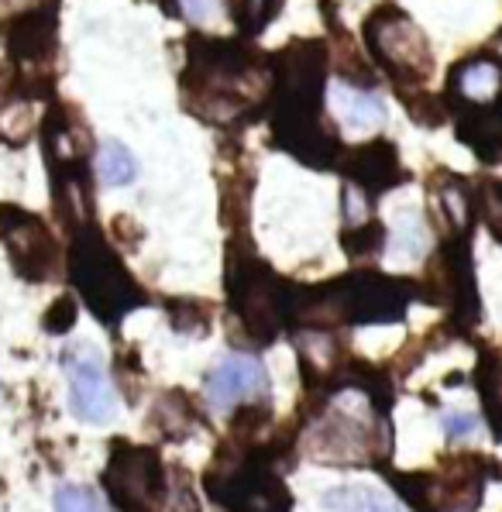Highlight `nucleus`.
<instances>
[{
	"label": "nucleus",
	"instance_id": "nucleus-28",
	"mask_svg": "<svg viewBox=\"0 0 502 512\" xmlns=\"http://www.w3.org/2000/svg\"><path fill=\"white\" fill-rule=\"evenodd\" d=\"M396 248L410 258H420L427 248V231H423V220L417 214H403L396 224Z\"/></svg>",
	"mask_w": 502,
	"mask_h": 512
},
{
	"label": "nucleus",
	"instance_id": "nucleus-2",
	"mask_svg": "<svg viewBox=\"0 0 502 512\" xmlns=\"http://www.w3.org/2000/svg\"><path fill=\"white\" fill-rule=\"evenodd\" d=\"M272 93V59L248 38L227 42L190 35L183 66V107L207 124H248Z\"/></svg>",
	"mask_w": 502,
	"mask_h": 512
},
{
	"label": "nucleus",
	"instance_id": "nucleus-6",
	"mask_svg": "<svg viewBox=\"0 0 502 512\" xmlns=\"http://www.w3.org/2000/svg\"><path fill=\"white\" fill-rule=\"evenodd\" d=\"M365 49L392 76L399 93H413L434 73V52L417 21L399 4H379L365 18Z\"/></svg>",
	"mask_w": 502,
	"mask_h": 512
},
{
	"label": "nucleus",
	"instance_id": "nucleus-15",
	"mask_svg": "<svg viewBox=\"0 0 502 512\" xmlns=\"http://www.w3.org/2000/svg\"><path fill=\"white\" fill-rule=\"evenodd\" d=\"M502 93V59L492 52L468 55L447 73V107L458 114L468 107H482L499 100Z\"/></svg>",
	"mask_w": 502,
	"mask_h": 512
},
{
	"label": "nucleus",
	"instance_id": "nucleus-27",
	"mask_svg": "<svg viewBox=\"0 0 502 512\" xmlns=\"http://www.w3.org/2000/svg\"><path fill=\"white\" fill-rule=\"evenodd\" d=\"M56 512H111V506L93 488L62 485L56 492Z\"/></svg>",
	"mask_w": 502,
	"mask_h": 512
},
{
	"label": "nucleus",
	"instance_id": "nucleus-9",
	"mask_svg": "<svg viewBox=\"0 0 502 512\" xmlns=\"http://www.w3.org/2000/svg\"><path fill=\"white\" fill-rule=\"evenodd\" d=\"M207 492L214 502H221L227 512H289L293 499H289L286 485L272 475L262 464L234 461L217 464L207 475Z\"/></svg>",
	"mask_w": 502,
	"mask_h": 512
},
{
	"label": "nucleus",
	"instance_id": "nucleus-10",
	"mask_svg": "<svg viewBox=\"0 0 502 512\" xmlns=\"http://www.w3.org/2000/svg\"><path fill=\"white\" fill-rule=\"evenodd\" d=\"M62 368L69 375V409L76 420L93 423V427L111 423L117 416V396L100 354L90 344H73L62 354Z\"/></svg>",
	"mask_w": 502,
	"mask_h": 512
},
{
	"label": "nucleus",
	"instance_id": "nucleus-14",
	"mask_svg": "<svg viewBox=\"0 0 502 512\" xmlns=\"http://www.w3.org/2000/svg\"><path fill=\"white\" fill-rule=\"evenodd\" d=\"M341 176L344 183L358 186L365 196H382L392 186L403 183L406 172L399 165L396 145L379 138V141H368V145L351 148V152H341Z\"/></svg>",
	"mask_w": 502,
	"mask_h": 512
},
{
	"label": "nucleus",
	"instance_id": "nucleus-21",
	"mask_svg": "<svg viewBox=\"0 0 502 512\" xmlns=\"http://www.w3.org/2000/svg\"><path fill=\"white\" fill-rule=\"evenodd\" d=\"M97 172L107 186H131L138 179V162L121 141H104L97 152Z\"/></svg>",
	"mask_w": 502,
	"mask_h": 512
},
{
	"label": "nucleus",
	"instance_id": "nucleus-29",
	"mask_svg": "<svg viewBox=\"0 0 502 512\" xmlns=\"http://www.w3.org/2000/svg\"><path fill=\"white\" fill-rule=\"evenodd\" d=\"M73 324H76V299L59 296L49 306V313H45V330L49 334H66V330H73Z\"/></svg>",
	"mask_w": 502,
	"mask_h": 512
},
{
	"label": "nucleus",
	"instance_id": "nucleus-5",
	"mask_svg": "<svg viewBox=\"0 0 502 512\" xmlns=\"http://www.w3.org/2000/svg\"><path fill=\"white\" fill-rule=\"evenodd\" d=\"M69 275H73L86 306L97 313V320H104L111 327L124 313H131L148 299L121 265V258L111 251V244L100 238V231L90 224L76 227L73 251H69Z\"/></svg>",
	"mask_w": 502,
	"mask_h": 512
},
{
	"label": "nucleus",
	"instance_id": "nucleus-31",
	"mask_svg": "<svg viewBox=\"0 0 502 512\" xmlns=\"http://www.w3.org/2000/svg\"><path fill=\"white\" fill-rule=\"evenodd\" d=\"M186 11H190V18L196 21H210L217 14V0H183Z\"/></svg>",
	"mask_w": 502,
	"mask_h": 512
},
{
	"label": "nucleus",
	"instance_id": "nucleus-24",
	"mask_svg": "<svg viewBox=\"0 0 502 512\" xmlns=\"http://www.w3.org/2000/svg\"><path fill=\"white\" fill-rule=\"evenodd\" d=\"M190 406H186L183 392H166L155 406V423L162 427L166 437H186V423H190Z\"/></svg>",
	"mask_w": 502,
	"mask_h": 512
},
{
	"label": "nucleus",
	"instance_id": "nucleus-30",
	"mask_svg": "<svg viewBox=\"0 0 502 512\" xmlns=\"http://www.w3.org/2000/svg\"><path fill=\"white\" fill-rule=\"evenodd\" d=\"M441 427L447 433V440H468L478 433V416L465 413V409H451V413H444Z\"/></svg>",
	"mask_w": 502,
	"mask_h": 512
},
{
	"label": "nucleus",
	"instance_id": "nucleus-18",
	"mask_svg": "<svg viewBox=\"0 0 502 512\" xmlns=\"http://www.w3.org/2000/svg\"><path fill=\"white\" fill-rule=\"evenodd\" d=\"M320 506L327 512H406L386 488L372 485H337L331 492H324Z\"/></svg>",
	"mask_w": 502,
	"mask_h": 512
},
{
	"label": "nucleus",
	"instance_id": "nucleus-26",
	"mask_svg": "<svg viewBox=\"0 0 502 512\" xmlns=\"http://www.w3.org/2000/svg\"><path fill=\"white\" fill-rule=\"evenodd\" d=\"M406 100V110L413 114V121L417 124H427V128H441V124L447 121V100H437L430 97L427 90H413V93H403Z\"/></svg>",
	"mask_w": 502,
	"mask_h": 512
},
{
	"label": "nucleus",
	"instance_id": "nucleus-17",
	"mask_svg": "<svg viewBox=\"0 0 502 512\" xmlns=\"http://www.w3.org/2000/svg\"><path fill=\"white\" fill-rule=\"evenodd\" d=\"M458 138L489 165H502V100L458 110Z\"/></svg>",
	"mask_w": 502,
	"mask_h": 512
},
{
	"label": "nucleus",
	"instance_id": "nucleus-20",
	"mask_svg": "<svg viewBox=\"0 0 502 512\" xmlns=\"http://www.w3.org/2000/svg\"><path fill=\"white\" fill-rule=\"evenodd\" d=\"M282 0H227V14H231L234 28L241 38H258L265 28L276 21Z\"/></svg>",
	"mask_w": 502,
	"mask_h": 512
},
{
	"label": "nucleus",
	"instance_id": "nucleus-13",
	"mask_svg": "<svg viewBox=\"0 0 502 512\" xmlns=\"http://www.w3.org/2000/svg\"><path fill=\"white\" fill-rule=\"evenodd\" d=\"M269 389V372L251 354H224L207 372V378H203V396H207L210 409H217V413L238 409V403L269 399Z\"/></svg>",
	"mask_w": 502,
	"mask_h": 512
},
{
	"label": "nucleus",
	"instance_id": "nucleus-4",
	"mask_svg": "<svg viewBox=\"0 0 502 512\" xmlns=\"http://www.w3.org/2000/svg\"><path fill=\"white\" fill-rule=\"evenodd\" d=\"M227 299H231V313L251 341H276L289 310L286 282L251 251L248 238L227 244Z\"/></svg>",
	"mask_w": 502,
	"mask_h": 512
},
{
	"label": "nucleus",
	"instance_id": "nucleus-3",
	"mask_svg": "<svg viewBox=\"0 0 502 512\" xmlns=\"http://www.w3.org/2000/svg\"><path fill=\"white\" fill-rule=\"evenodd\" d=\"M413 299V286L406 279H389L382 272H351L324 289L296 296L289 310L307 327L334 324H396L406 317Z\"/></svg>",
	"mask_w": 502,
	"mask_h": 512
},
{
	"label": "nucleus",
	"instance_id": "nucleus-23",
	"mask_svg": "<svg viewBox=\"0 0 502 512\" xmlns=\"http://www.w3.org/2000/svg\"><path fill=\"white\" fill-rule=\"evenodd\" d=\"M475 217H482L485 231L502 244V179H482L472 193Z\"/></svg>",
	"mask_w": 502,
	"mask_h": 512
},
{
	"label": "nucleus",
	"instance_id": "nucleus-8",
	"mask_svg": "<svg viewBox=\"0 0 502 512\" xmlns=\"http://www.w3.org/2000/svg\"><path fill=\"white\" fill-rule=\"evenodd\" d=\"M111 499L124 512H155L169 499V482L152 447L114 444L111 464L104 471Z\"/></svg>",
	"mask_w": 502,
	"mask_h": 512
},
{
	"label": "nucleus",
	"instance_id": "nucleus-7",
	"mask_svg": "<svg viewBox=\"0 0 502 512\" xmlns=\"http://www.w3.org/2000/svg\"><path fill=\"white\" fill-rule=\"evenodd\" d=\"M485 478V458H451L430 475H399L396 485L417 512H475L482 506Z\"/></svg>",
	"mask_w": 502,
	"mask_h": 512
},
{
	"label": "nucleus",
	"instance_id": "nucleus-25",
	"mask_svg": "<svg viewBox=\"0 0 502 512\" xmlns=\"http://www.w3.org/2000/svg\"><path fill=\"white\" fill-rule=\"evenodd\" d=\"M169 310H172V327H176L179 334H207L210 330V303H200V299H176Z\"/></svg>",
	"mask_w": 502,
	"mask_h": 512
},
{
	"label": "nucleus",
	"instance_id": "nucleus-22",
	"mask_svg": "<svg viewBox=\"0 0 502 512\" xmlns=\"http://www.w3.org/2000/svg\"><path fill=\"white\" fill-rule=\"evenodd\" d=\"M341 248L348 251L355 262H365V258H375L382 248H386V227L375 217L362 220V224H344L341 231Z\"/></svg>",
	"mask_w": 502,
	"mask_h": 512
},
{
	"label": "nucleus",
	"instance_id": "nucleus-19",
	"mask_svg": "<svg viewBox=\"0 0 502 512\" xmlns=\"http://www.w3.org/2000/svg\"><path fill=\"white\" fill-rule=\"evenodd\" d=\"M334 100H337V114H341L344 124H351V128H379V124L386 121V104H382L379 93H372V90L341 83Z\"/></svg>",
	"mask_w": 502,
	"mask_h": 512
},
{
	"label": "nucleus",
	"instance_id": "nucleus-16",
	"mask_svg": "<svg viewBox=\"0 0 502 512\" xmlns=\"http://www.w3.org/2000/svg\"><path fill=\"white\" fill-rule=\"evenodd\" d=\"M7 52L21 69H42L56 55V18L49 11H25L7 31Z\"/></svg>",
	"mask_w": 502,
	"mask_h": 512
},
{
	"label": "nucleus",
	"instance_id": "nucleus-32",
	"mask_svg": "<svg viewBox=\"0 0 502 512\" xmlns=\"http://www.w3.org/2000/svg\"><path fill=\"white\" fill-rule=\"evenodd\" d=\"M11 7H21V4H31V0H7Z\"/></svg>",
	"mask_w": 502,
	"mask_h": 512
},
{
	"label": "nucleus",
	"instance_id": "nucleus-1",
	"mask_svg": "<svg viewBox=\"0 0 502 512\" xmlns=\"http://www.w3.org/2000/svg\"><path fill=\"white\" fill-rule=\"evenodd\" d=\"M327 49L324 42L300 38L272 59V138L282 152L313 169H331L344 152L341 138L324 117Z\"/></svg>",
	"mask_w": 502,
	"mask_h": 512
},
{
	"label": "nucleus",
	"instance_id": "nucleus-11",
	"mask_svg": "<svg viewBox=\"0 0 502 512\" xmlns=\"http://www.w3.org/2000/svg\"><path fill=\"white\" fill-rule=\"evenodd\" d=\"M375 437L368 420H358L351 413H324L310 427L307 451L317 464H337V468H355V464H372L375 458Z\"/></svg>",
	"mask_w": 502,
	"mask_h": 512
},
{
	"label": "nucleus",
	"instance_id": "nucleus-12",
	"mask_svg": "<svg viewBox=\"0 0 502 512\" xmlns=\"http://www.w3.org/2000/svg\"><path fill=\"white\" fill-rule=\"evenodd\" d=\"M0 241L11 251V262L21 279L45 282L56 275L59 248L38 217L18 207H0Z\"/></svg>",
	"mask_w": 502,
	"mask_h": 512
}]
</instances>
